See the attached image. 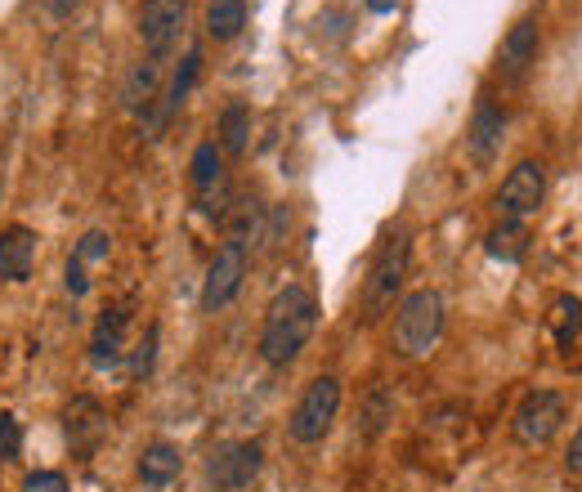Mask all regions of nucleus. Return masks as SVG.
Segmentation results:
<instances>
[{
    "mask_svg": "<svg viewBox=\"0 0 582 492\" xmlns=\"http://www.w3.org/2000/svg\"><path fill=\"white\" fill-rule=\"evenodd\" d=\"M179 475H184V457L175 443H149V448L139 453V479L149 488H171Z\"/></svg>",
    "mask_w": 582,
    "mask_h": 492,
    "instance_id": "nucleus-16",
    "label": "nucleus"
},
{
    "mask_svg": "<svg viewBox=\"0 0 582 492\" xmlns=\"http://www.w3.org/2000/svg\"><path fill=\"white\" fill-rule=\"evenodd\" d=\"M336 412H341V380H336V376H318V380L305 385L301 403L291 408L287 430H291V438H296V443H318L331 430Z\"/></svg>",
    "mask_w": 582,
    "mask_h": 492,
    "instance_id": "nucleus-4",
    "label": "nucleus"
},
{
    "mask_svg": "<svg viewBox=\"0 0 582 492\" xmlns=\"http://www.w3.org/2000/svg\"><path fill=\"white\" fill-rule=\"evenodd\" d=\"M153 354H158V327L143 331V340L135 344V354H130V376H149L153 372Z\"/></svg>",
    "mask_w": 582,
    "mask_h": 492,
    "instance_id": "nucleus-25",
    "label": "nucleus"
},
{
    "mask_svg": "<svg viewBox=\"0 0 582 492\" xmlns=\"http://www.w3.org/2000/svg\"><path fill=\"white\" fill-rule=\"evenodd\" d=\"M247 27V0H211L207 5V36L211 40H233Z\"/></svg>",
    "mask_w": 582,
    "mask_h": 492,
    "instance_id": "nucleus-21",
    "label": "nucleus"
},
{
    "mask_svg": "<svg viewBox=\"0 0 582 492\" xmlns=\"http://www.w3.org/2000/svg\"><path fill=\"white\" fill-rule=\"evenodd\" d=\"M533 63H538V23H533V19H520V23L502 36L498 72H502L507 81H524Z\"/></svg>",
    "mask_w": 582,
    "mask_h": 492,
    "instance_id": "nucleus-12",
    "label": "nucleus"
},
{
    "mask_svg": "<svg viewBox=\"0 0 582 492\" xmlns=\"http://www.w3.org/2000/svg\"><path fill=\"white\" fill-rule=\"evenodd\" d=\"M63 282H68V291H72V295H85V291H90V278H85V265H81L77 256L68 260V269H63Z\"/></svg>",
    "mask_w": 582,
    "mask_h": 492,
    "instance_id": "nucleus-28",
    "label": "nucleus"
},
{
    "mask_svg": "<svg viewBox=\"0 0 582 492\" xmlns=\"http://www.w3.org/2000/svg\"><path fill=\"white\" fill-rule=\"evenodd\" d=\"M543 197H547V171L538 162H520L498 188V211L507 220H524L543 207Z\"/></svg>",
    "mask_w": 582,
    "mask_h": 492,
    "instance_id": "nucleus-10",
    "label": "nucleus"
},
{
    "mask_svg": "<svg viewBox=\"0 0 582 492\" xmlns=\"http://www.w3.org/2000/svg\"><path fill=\"white\" fill-rule=\"evenodd\" d=\"M395 5H399V0H368L372 14H395Z\"/></svg>",
    "mask_w": 582,
    "mask_h": 492,
    "instance_id": "nucleus-31",
    "label": "nucleus"
},
{
    "mask_svg": "<svg viewBox=\"0 0 582 492\" xmlns=\"http://www.w3.org/2000/svg\"><path fill=\"white\" fill-rule=\"evenodd\" d=\"M408 260H412L408 229H391L376 242L372 265H368V282H363V323H376L385 309L395 305V295L408 278Z\"/></svg>",
    "mask_w": 582,
    "mask_h": 492,
    "instance_id": "nucleus-2",
    "label": "nucleus"
},
{
    "mask_svg": "<svg viewBox=\"0 0 582 492\" xmlns=\"http://www.w3.org/2000/svg\"><path fill=\"white\" fill-rule=\"evenodd\" d=\"M126 327H130V314L126 309H104L100 314V323H94V336H90V363L94 367H113L126 354Z\"/></svg>",
    "mask_w": 582,
    "mask_h": 492,
    "instance_id": "nucleus-14",
    "label": "nucleus"
},
{
    "mask_svg": "<svg viewBox=\"0 0 582 492\" xmlns=\"http://www.w3.org/2000/svg\"><path fill=\"white\" fill-rule=\"evenodd\" d=\"M560 425H564V399L556 389L524 394L515 417H511V434H515V443H524V448H547Z\"/></svg>",
    "mask_w": 582,
    "mask_h": 492,
    "instance_id": "nucleus-5",
    "label": "nucleus"
},
{
    "mask_svg": "<svg viewBox=\"0 0 582 492\" xmlns=\"http://www.w3.org/2000/svg\"><path fill=\"white\" fill-rule=\"evenodd\" d=\"M108 246H113V237H108L104 229H90V233L77 242V251H72V256H77L81 265H85V260H108Z\"/></svg>",
    "mask_w": 582,
    "mask_h": 492,
    "instance_id": "nucleus-26",
    "label": "nucleus"
},
{
    "mask_svg": "<svg viewBox=\"0 0 582 492\" xmlns=\"http://www.w3.org/2000/svg\"><path fill=\"white\" fill-rule=\"evenodd\" d=\"M564 466L573 470V475H582V430L573 434V443H569V453H564Z\"/></svg>",
    "mask_w": 582,
    "mask_h": 492,
    "instance_id": "nucleus-29",
    "label": "nucleus"
},
{
    "mask_svg": "<svg viewBox=\"0 0 582 492\" xmlns=\"http://www.w3.org/2000/svg\"><path fill=\"white\" fill-rule=\"evenodd\" d=\"M260 466H265L260 443H224V448H216L207 461V479L216 492H237L260 475Z\"/></svg>",
    "mask_w": 582,
    "mask_h": 492,
    "instance_id": "nucleus-8",
    "label": "nucleus"
},
{
    "mask_svg": "<svg viewBox=\"0 0 582 492\" xmlns=\"http://www.w3.org/2000/svg\"><path fill=\"white\" fill-rule=\"evenodd\" d=\"M198 72H202V49H188L184 63H179V72L171 77V90L162 94V117H158V126H166V121L179 113V104L188 98V90H193V81H198Z\"/></svg>",
    "mask_w": 582,
    "mask_h": 492,
    "instance_id": "nucleus-19",
    "label": "nucleus"
},
{
    "mask_svg": "<svg viewBox=\"0 0 582 492\" xmlns=\"http://www.w3.org/2000/svg\"><path fill=\"white\" fill-rule=\"evenodd\" d=\"M444 336V295L440 291H412L399 301L395 309V331H391V344L399 359H426L434 344Z\"/></svg>",
    "mask_w": 582,
    "mask_h": 492,
    "instance_id": "nucleus-3",
    "label": "nucleus"
},
{
    "mask_svg": "<svg viewBox=\"0 0 582 492\" xmlns=\"http://www.w3.org/2000/svg\"><path fill=\"white\" fill-rule=\"evenodd\" d=\"M158 81H162V63L158 59H149V63H139L135 72H130V81H126V90H121V98H126V108H143L149 113L153 108V98H158Z\"/></svg>",
    "mask_w": 582,
    "mask_h": 492,
    "instance_id": "nucleus-22",
    "label": "nucleus"
},
{
    "mask_svg": "<svg viewBox=\"0 0 582 492\" xmlns=\"http://www.w3.org/2000/svg\"><path fill=\"white\" fill-rule=\"evenodd\" d=\"M252 143V108L247 104H229L220 113V153L229 157H242Z\"/></svg>",
    "mask_w": 582,
    "mask_h": 492,
    "instance_id": "nucleus-17",
    "label": "nucleus"
},
{
    "mask_svg": "<svg viewBox=\"0 0 582 492\" xmlns=\"http://www.w3.org/2000/svg\"><path fill=\"white\" fill-rule=\"evenodd\" d=\"M318 327V301H314V291L301 286V282H291L282 286L269 309H265V327H260V359L269 367H287V363H296V354L310 344Z\"/></svg>",
    "mask_w": 582,
    "mask_h": 492,
    "instance_id": "nucleus-1",
    "label": "nucleus"
},
{
    "mask_svg": "<svg viewBox=\"0 0 582 492\" xmlns=\"http://www.w3.org/2000/svg\"><path fill=\"white\" fill-rule=\"evenodd\" d=\"M63 434H68V448L77 461H90L100 453L104 438H108V412L100 408V399H90V394L72 399L63 412Z\"/></svg>",
    "mask_w": 582,
    "mask_h": 492,
    "instance_id": "nucleus-7",
    "label": "nucleus"
},
{
    "mask_svg": "<svg viewBox=\"0 0 582 492\" xmlns=\"http://www.w3.org/2000/svg\"><path fill=\"white\" fill-rule=\"evenodd\" d=\"M193 188H198V202L207 215H224L229 211V184H224V153H220V143H198L193 148Z\"/></svg>",
    "mask_w": 582,
    "mask_h": 492,
    "instance_id": "nucleus-11",
    "label": "nucleus"
},
{
    "mask_svg": "<svg viewBox=\"0 0 582 492\" xmlns=\"http://www.w3.org/2000/svg\"><path fill=\"white\" fill-rule=\"evenodd\" d=\"M502 130H507V117L493 104H479V113L470 121V134H466V148H470L475 166H489L502 153Z\"/></svg>",
    "mask_w": 582,
    "mask_h": 492,
    "instance_id": "nucleus-15",
    "label": "nucleus"
},
{
    "mask_svg": "<svg viewBox=\"0 0 582 492\" xmlns=\"http://www.w3.org/2000/svg\"><path fill=\"white\" fill-rule=\"evenodd\" d=\"M547 327H551L556 344L569 354L573 340H578V331H582V301H578V295H556V301H551V314H547Z\"/></svg>",
    "mask_w": 582,
    "mask_h": 492,
    "instance_id": "nucleus-18",
    "label": "nucleus"
},
{
    "mask_svg": "<svg viewBox=\"0 0 582 492\" xmlns=\"http://www.w3.org/2000/svg\"><path fill=\"white\" fill-rule=\"evenodd\" d=\"M36 233L27 224H10L0 233V282H27L36 269Z\"/></svg>",
    "mask_w": 582,
    "mask_h": 492,
    "instance_id": "nucleus-13",
    "label": "nucleus"
},
{
    "mask_svg": "<svg viewBox=\"0 0 582 492\" xmlns=\"http://www.w3.org/2000/svg\"><path fill=\"white\" fill-rule=\"evenodd\" d=\"M391 417H395V399H391V394H385L381 385H372V389H368V399H363V412H359L363 434H368V438H376Z\"/></svg>",
    "mask_w": 582,
    "mask_h": 492,
    "instance_id": "nucleus-23",
    "label": "nucleus"
},
{
    "mask_svg": "<svg viewBox=\"0 0 582 492\" xmlns=\"http://www.w3.org/2000/svg\"><path fill=\"white\" fill-rule=\"evenodd\" d=\"M23 492H68V479L59 470H36L23 479Z\"/></svg>",
    "mask_w": 582,
    "mask_h": 492,
    "instance_id": "nucleus-27",
    "label": "nucleus"
},
{
    "mask_svg": "<svg viewBox=\"0 0 582 492\" xmlns=\"http://www.w3.org/2000/svg\"><path fill=\"white\" fill-rule=\"evenodd\" d=\"M45 10H50L55 19H72L81 10V0H45Z\"/></svg>",
    "mask_w": 582,
    "mask_h": 492,
    "instance_id": "nucleus-30",
    "label": "nucleus"
},
{
    "mask_svg": "<svg viewBox=\"0 0 582 492\" xmlns=\"http://www.w3.org/2000/svg\"><path fill=\"white\" fill-rule=\"evenodd\" d=\"M23 453V425L14 412H0V461H19Z\"/></svg>",
    "mask_w": 582,
    "mask_h": 492,
    "instance_id": "nucleus-24",
    "label": "nucleus"
},
{
    "mask_svg": "<svg viewBox=\"0 0 582 492\" xmlns=\"http://www.w3.org/2000/svg\"><path fill=\"white\" fill-rule=\"evenodd\" d=\"M184 23H188V0H143L139 10V36H143V49L149 59H171L175 45L184 36Z\"/></svg>",
    "mask_w": 582,
    "mask_h": 492,
    "instance_id": "nucleus-6",
    "label": "nucleus"
},
{
    "mask_svg": "<svg viewBox=\"0 0 582 492\" xmlns=\"http://www.w3.org/2000/svg\"><path fill=\"white\" fill-rule=\"evenodd\" d=\"M484 246H489V256H493V260L515 265V260L528 256V229H524L520 220H502L489 237H484Z\"/></svg>",
    "mask_w": 582,
    "mask_h": 492,
    "instance_id": "nucleus-20",
    "label": "nucleus"
},
{
    "mask_svg": "<svg viewBox=\"0 0 582 492\" xmlns=\"http://www.w3.org/2000/svg\"><path fill=\"white\" fill-rule=\"evenodd\" d=\"M242 278H247V246L224 242L216 251V260H211V269H207V282H202V309L207 314L224 309L242 291Z\"/></svg>",
    "mask_w": 582,
    "mask_h": 492,
    "instance_id": "nucleus-9",
    "label": "nucleus"
}]
</instances>
